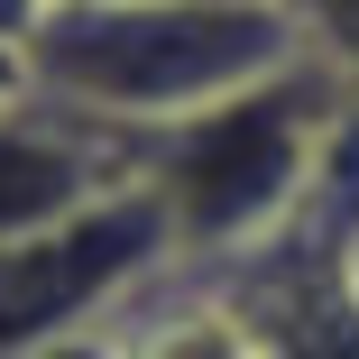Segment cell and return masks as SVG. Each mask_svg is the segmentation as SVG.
Here are the masks:
<instances>
[{"instance_id":"obj_1","label":"cell","mask_w":359,"mask_h":359,"mask_svg":"<svg viewBox=\"0 0 359 359\" xmlns=\"http://www.w3.org/2000/svg\"><path fill=\"white\" fill-rule=\"evenodd\" d=\"M304 55L313 46L285 0H120V10L55 0L28 46V93L120 138H148L295 74Z\"/></svg>"},{"instance_id":"obj_2","label":"cell","mask_w":359,"mask_h":359,"mask_svg":"<svg viewBox=\"0 0 359 359\" xmlns=\"http://www.w3.org/2000/svg\"><path fill=\"white\" fill-rule=\"evenodd\" d=\"M341 102H350V83L323 55H304L295 74H276L240 102H212L175 129L129 138V157H138V184L166 203V222L194 258L267 249V240L295 231Z\"/></svg>"},{"instance_id":"obj_3","label":"cell","mask_w":359,"mask_h":359,"mask_svg":"<svg viewBox=\"0 0 359 359\" xmlns=\"http://www.w3.org/2000/svg\"><path fill=\"white\" fill-rule=\"evenodd\" d=\"M175 222L148 184H120L111 203L74 212L55 231L0 240V359H46L65 341H83L138 276H157L175 258Z\"/></svg>"},{"instance_id":"obj_4","label":"cell","mask_w":359,"mask_h":359,"mask_svg":"<svg viewBox=\"0 0 359 359\" xmlns=\"http://www.w3.org/2000/svg\"><path fill=\"white\" fill-rule=\"evenodd\" d=\"M120 184H138V157L129 138L83 120V111H55V102H19L0 111V240H28V231H55L74 212L111 203Z\"/></svg>"},{"instance_id":"obj_5","label":"cell","mask_w":359,"mask_h":359,"mask_svg":"<svg viewBox=\"0 0 359 359\" xmlns=\"http://www.w3.org/2000/svg\"><path fill=\"white\" fill-rule=\"evenodd\" d=\"M120 359H267V341L240 304H184V313H157L148 341Z\"/></svg>"},{"instance_id":"obj_6","label":"cell","mask_w":359,"mask_h":359,"mask_svg":"<svg viewBox=\"0 0 359 359\" xmlns=\"http://www.w3.org/2000/svg\"><path fill=\"white\" fill-rule=\"evenodd\" d=\"M295 10V28H304V46L332 65L341 83H359V0H285Z\"/></svg>"},{"instance_id":"obj_7","label":"cell","mask_w":359,"mask_h":359,"mask_svg":"<svg viewBox=\"0 0 359 359\" xmlns=\"http://www.w3.org/2000/svg\"><path fill=\"white\" fill-rule=\"evenodd\" d=\"M46 10H55V0H0V55H19V65H28V46H37Z\"/></svg>"},{"instance_id":"obj_8","label":"cell","mask_w":359,"mask_h":359,"mask_svg":"<svg viewBox=\"0 0 359 359\" xmlns=\"http://www.w3.org/2000/svg\"><path fill=\"white\" fill-rule=\"evenodd\" d=\"M19 102H28V65H19V55H0V111H19Z\"/></svg>"},{"instance_id":"obj_9","label":"cell","mask_w":359,"mask_h":359,"mask_svg":"<svg viewBox=\"0 0 359 359\" xmlns=\"http://www.w3.org/2000/svg\"><path fill=\"white\" fill-rule=\"evenodd\" d=\"M83 10H120V0H83Z\"/></svg>"}]
</instances>
